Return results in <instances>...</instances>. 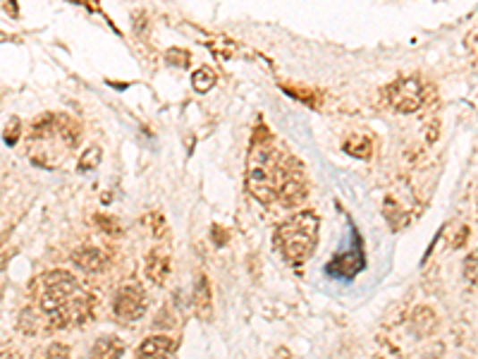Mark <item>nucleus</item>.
I'll list each match as a JSON object with an SVG mask.
<instances>
[{"mask_svg": "<svg viewBox=\"0 0 478 359\" xmlns=\"http://www.w3.org/2000/svg\"><path fill=\"white\" fill-rule=\"evenodd\" d=\"M247 187L252 197L263 204L294 206L306 197L304 170L302 163L283 154L276 137L266 127H256L247 158Z\"/></svg>", "mask_w": 478, "mask_h": 359, "instance_id": "f257e3e1", "label": "nucleus"}, {"mask_svg": "<svg viewBox=\"0 0 478 359\" xmlns=\"http://www.w3.org/2000/svg\"><path fill=\"white\" fill-rule=\"evenodd\" d=\"M34 297L51 329H70L91 319L94 297L67 271H51L34 283Z\"/></svg>", "mask_w": 478, "mask_h": 359, "instance_id": "f03ea898", "label": "nucleus"}, {"mask_svg": "<svg viewBox=\"0 0 478 359\" xmlns=\"http://www.w3.org/2000/svg\"><path fill=\"white\" fill-rule=\"evenodd\" d=\"M320 220L313 211H299L285 223L276 227V250L283 254V259L292 266L306 264L319 244Z\"/></svg>", "mask_w": 478, "mask_h": 359, "instance_id": "7ed1b4c3", "label": "nucleus"}, {"mask_svg": "<svg viewBox=\"0 0 478 359\" xmlns=\"http://www.w3.org/2000/svg\"><path fill=\"white\" fill-rule=\"evenodd\" d=\"M363 264H366V257H363L362 240H359V235L352 233V244L340 254H335L333 261L328 264V273H333L335 278L352 280L362 273Z\"/></svg>", "mask_w": 478, "mask_h": 359, "instance_id": "20e7f679", "label": "nucleus"}, {"mask_svg": "<svg viewBox=\"0 0 478 359\" xmlns=\"http://www.w3.org/2000/svg\"><path fill=\"white\" fill-rule=\"evenodd\" d=\"M113 312L120 321L134 323L141 319V314L146 312V295L139 286H124L115 293V300H113Z\"/></svg>", "mask_w": 478, "mask_h": 359, "instance_id": "39448f33", "label": "nucleus"}, {"mask_svg": "<svg viewBox=\"0 0 478 359\" xmlns=\"http://www.w3.org/2000/svg\"><path fill=\"white\" fill-rule=\"evenodd\" d=\"M385 96H388V103L392 108L399 110V113H412L423 103L426 94H423V87H421L416 80H399L395 81L392 87L385 89Z\"/></svg>", "mask_w": 478, "mask_h": 359, "instance_id": "423d86ee", "label": "nucleus"}, {"mask_svg": "<svg viewBox=\"0 0 478 359\" xmlns=\"http://www.w3.org/2000/svg\"><path fill=\"white\" fill-rule=\"evenodd\" d=\"M144 273L153 286H163L167 276H170V254L166 250H160V247L149 252L144 261Z\"/></svg>", "mask_w": 478, "mask_h": 359, "instance_id": "0eeeda50", "label": "nucleus"}, {"mask_svg": "<svg viewBox=\"0 0 478 359\" xmlns=\"http://www.w3.org/2000/svg\"><path fill=\"white\" fill-rule=\"evenodd\" d=\"M73 261L87 273H101L108 266V257L98 247H80L73 254Z\"/></svg>", "mask_w": 478, "mask_h": 359, "instance_id": "6e6552de", "label": "nucleus"}, {"mask_svg": "<svg viewBox=\"0 0 478 359\" xmlns=\"http://www.w3.org/2000/svg\"><path fill=\"white\" fill-rule=\"evenodd\" d=\"M194 312L201 321L213 319V295H210V283L206 276H199L194 286Z\"/></svg>", "mask_w": 478, "mask_h": 359, "instance_id": "1a4fd4ad", "label": "nucleus"}, {"mask_svg": "<svg viewBox=\"0 0 478 359\" xmlns=\"http://www.w3.org/2000/svg\"><path fill=\"white\" fill-rule=\"evenodd\" d=\"M177 350V343L167 336H151L137 347V357H170Z\"/></svg>", "mask_w": 478, "mask_h": 359, "instance_id": "9d476101", "label": "nucleus"}, {"mask_svg": "<svg viewBox=\"0 0 478 359\" xmlns=\"http://www.w3.org/2000/svg\"><path fill=\"white\" fill-rule=\"evenodd\" d=\"M124 352V345L117 340L115 336H103L98 338L91 347V355L94 357H120Z\"/></svg>", "mask_w": 478, "mask_h": 359, "instance_id": "9b49d317", "label": "nucleus"}, {"mask_svg": "<svg viewBox=\"0 0 478 359\" xmlns=\"http://www.w3.org/2000/svg\"><path fill=\"white\" fill-rule=\"evenodd\" d=\"M345 151L349 156H354V158H371L373 154V141L369 137H363V134H354L352 140L345 144Z\"/></svg>", "mask_w": 478, "mask_h": 359, "instance_id": "f8f14e48", "label": "nucleus"}, {"mask_svg": "<svg viewBox=\"0 0 478 359\" xmlns=\"http://www.w3.org/2000/svg\"><path fill=\"white\" fill-rule=\"evenodd\" d=\"M192 84H194L199 94H203V91H209V89H213V84H216V73H213L210 67H201V70L194 73V77H192Z\"/></svg>", "mask_w": 478, "mask_h": 359, "instance_id": "ddd939ff", "label": "nucleus"}, {"mask_svg": "<svg viewBox=\"0 0 478 359\" xmlns=\"http://www.w3.org/2000/svg\"><path fill=\"white\" fill-rule=\"evenodd\" d=\"M101 163V147H89L87 149V154L81 156V161H80V170L84 173V170H94L96 166Z\"/></svg>", "mask_w": 478, "mask_h": 359, "instance_id": "4468645a", "label": "nucleus"}, {"mask_svg": "<svg viewBox=\"0 0 478 359\" xmlns=\"http://www.w3.org/2000/svg\"><path fill=\"white\" fill-rule=\"evenodd\" d=\"M17 137H20V120L13 117L8 123V130H5V141L13 147V144H17Z\"/></svg>", "mask_w": 478, "mask_h": 359, "instance_id": "2eb2a0df", "label": "nucleus"}, {"mask_svg": "<svg viewBox=\"0 0 478 359\" xmlns=\"http://www.w3.org/2000/svg\"><path fill=\"white\" fill-rule=\"evenodd\" d=\"M70 355V347L67 345H51L48 347V357H67Z\"/></svg>", "mask_w": 478, "mask_h": 359, "instance_id": "dca6fc26", "label": "nucleus"}, {"mask_svg": "<svg viewBox=\"0 0 478 359\" xmlns=\"http://www.w3.org/2000/svg\"><path fill=\"white\" fill-rule=\"evenodd\" d=\"M98 220H101V230H106V233H113V235L120 233V226H117L113 218H101V216H98Z\"/></svg>", "mask_w": 478, "mask_h": 359, "instance_id": "f3484780", "label": "nucleus"}]
</instances>
